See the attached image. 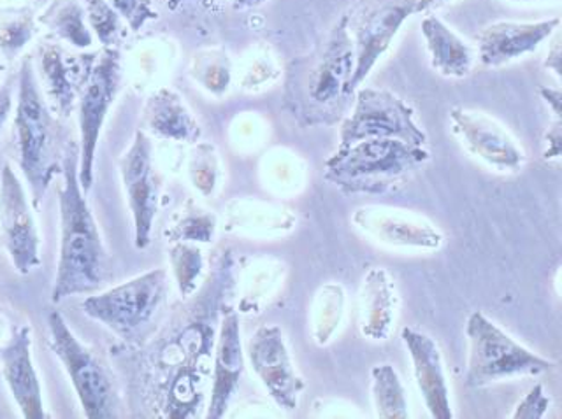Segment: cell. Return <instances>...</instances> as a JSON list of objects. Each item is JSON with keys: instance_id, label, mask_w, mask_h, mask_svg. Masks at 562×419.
I'll list each match as a JSON object with an SVG mask.
<instances>
[{"instance_id": "obj_10", "label": "cell", "mask_w": 562, "mask_h": 419, "mask_svg": "<svg viewBox=\"0 0 562 419\" xmlns=\"http://www.w3.org/2000/svg\"><path fill=\"white\" fill-rule=\"evenodd\" d=\"M429 4L432 0H364L353 13L347 14L356 57L348 83L350 95L364 83L378 60L391 48L404 22Z\"/></svg>"}, {"instance_id": "obj_36", "label": "cell", "mask_w": 562, "mask_h": 419, "mask_svg": "<svg viewBox=\"0 0 562 419\" xmlns=\"http://www.w3.org/2000/svg\"><path fill=\"white\" fill-rule=\"evenodd\" d=\"M14 90H16V76L5 79L0 84V134L4 132L14 107Z\"/></svg>"}, {"instance_id": "obj_21", "label": "cell", "mask_w": 562, "mask_h": 419, "mask_svg": "<svg viewBox=\"0 0 562 419\" xmlns=\"http://www.w3.org/2000/svg\"><path fill=\"white\" fill-rule=\"evenodd\" d=\"M37 60V79L43 84L46 101L61 120L69 118L75 110L79 81L87 67L88 55L70 57L58 44L44 43Z\"/></svg>"}, {"instance_id": "obj_17", "label": "cell", "mask_w": 562, "mask_h": 419, "mask_svg": "<svg viewBox=\"0 0 562 419\" xmlns=\"http://www.w3.org/2000/svg\"><path fill=\"white\" fill-rule=\"evenodd\" d=\"M245 371L241 324L234 309H224L220 318L218 336L213 351V376H211L207 419H222L227 415L237 386Z\"/></svg>"}, {"instance_id": "obj_37", "label": "cell", "mask_w": 562, "mask_h": 419, "mask_svg": "<svg viewBox=\"0 0 562 419\" xmlns=\"http://www.w3.org/2000/svg\"><path fill=\"white\" fill-rule=\"evenodd\" d=\"M544 143H547V148L543 151L544 160H553V158L561 157V118L553 122L552 127L549 128L547 136H544Z\"/></svg>"}, {"instance_id": "obj_7", "label": "cell", "mask_w": 562, "mask_h": 419, "mask_svg": "<svg viewBox=\"0 0 562 419\" xmlns=\"http://www.w3.org/2000/svg\"><path fill=\"white\" fill-rule=\"evenodd\" d=\"M167 301V272L154 269L108 292L88 295L83 313L123 341L137 342L157 324Z\"/></svg>"}, {"instance_id": "obj_32", "label": "cell", "mask_w": 562, "mask_h": 419, "mask_svg": "<svg viewBox=\"0 0 562 419\" xmlns=\"http://www.w3.org/2000/svg\"><path fill=\"white\" fill-rule=\"evenodd\" d=\"M220 163L216 148L210 143H198L189 160V175L193 186L210 197L218 184Z\"/></svg>"}, {"instance_id": "obj_8", "label": "cell", "mask_w": 562, "mask_h": 419, "mask_svg": "<svg viewBox=\"0 0 562 419\" xmlns=\"http://www.w3.org/2000/svg\"><path fill=\"white\" fill-rule=\"evenodd\" d=\"M122 81V58L116 48L88 55L87 67L79 81L78 123H79V184L85 193L92 190L93 163L105 116L110 113L114 97Z\"/></svg>"}, {"instance_id": "obj_34", "label": "cell", "mask_w": 562, "mask_h": 419, "mask_svg": "<svg viewBox=\"0 0 562 419\" xmlns=\"http://www.w3.org/2000/svg\"><path fill=\"white\" fill-rule=\"evenodd\" d=\"M108 2L134 32H139L145 23L157 18L149 0H108Z\"/></svg>"}, {"instance_id": "obj_35", "label": "cell", "mask_w": 562, "mask_h": 419, "mask_svg": "<svg viewBox=\"0 0 562 419\" xmlns=\"http://www.w3.org/2000/svg\"><path fill=\"white\" fill-rule=\"evenodd\" d=\"M550 397L544 394L543 386L536 385L531 392L517 404L512 418L515 419H540L549 411Z\"/></svg>"}, {"instance_id": "obj_26", "label": "cell", "mask_w": 562, "mask_h": 419, "mask_svg": "<svg viewBox=\"0 0 562 419\" xmlns=\"http://www.w3.org/2000/svg\"><path fill=\"white\" fill-rule=\"evenodd\" d=\"M371 397H373L374 412L378 418H409L406 389L391 363H380L371 369Z\"/></svg>"}, {"instance_id": "obj_9", "label": "cell", "mask_w": 562, "mask_h": 419, "mask_svg": "<svg viewBox=\"0 0 562 419\" xmlns=\"http://www.w3.org/2000/svg\"><path fill=\"white\" fill-rule=\"evenodd\" d=\"M353 107L339 127V146L366 139H401L427 146L426 132L415 118V111L400 95L383 88H357Z\"/></svg>"}, {"instance_id": "obj_1", "label": "cell", "mask_w": 562, "mask_h": 419, "mask_svg": "<svg viewBox=\"0 0 562 419\" xmlns=\"http://www.w3.org/2000/svg\"><path fill=\"white\" fill-rule=\"evenodd\" d=\"M356 67L348 16L339 20L312 53L289 66L285 102L306 127L334 125L347 110L348 83Z\"/></svg>"}, {"instance_id": "obj_19", "label": "cell", "mask_w": 562, "mask_h": 419, "mask_svg": "<svg viewBox=\"0 0 562 419\" xmlns=\"http://www.w3.org/2000/svg\"><path fill=\"white\" fill-rule=\"evenodd\" d=\"M559 25L561 18H547L538 22H496L483 26L476 35L480 61L492 69L506 66L540 48L558 32Z\"/></svg>"}, {"instance_id": "obj_13", "label": "cell", "mask_w": 562, "mask_h": 419, "mask_svg": "<svg viewBox=\"0 0 562 419\" xmlns=\"http://www.w3.org/2000/svg\"><path fill=\"white\" fill-rule=\"evenodd\" d=\"M120 174L134 219V242L146 249L157 218L160 183L154 166V145L145 131H137L131 148L120 158Z\"/></svg>"}, {"instance_id": "obj_16", "label": "cell", "mask_w": 562, "mask_h": 419, "mask_svg": "<svg viewBox=\"0 0 562 419\" xmlns=\"http://www.w3.org/2000/svg\"><path fill=\"white\" fill-rule=\"evenodd\" d=\"M450 122L465 149L492 169L515 172L526 162L522 146L488 114L468 107H453Z\"/></svg>"}, {"instance_id": "obj_38", "label": "cell", "mask_w": 562, "mask_h": 419, "mask_svg": "<svg viewBox=\"0 0 562 419\" xmlns=\"http://www.w3.org/2000/svg\"><path fill=\"white\" fill-rule=\"evenodd\" d=\"M541 99L549 104L552 110L553 116H561V90L559 88H540Z\"/></svg>"}, {"instance_id": "obj_3", "label": "cell", "mask_w": 562, "mask_h": 419, "mask_svg": "<svg viewBox=\"0 0 562 419\" xmlns=\"http://www.w3.org/2000/svg\"><path fill=\"white\" fill-rule=\"evenodd\" d=\"M78 169L79 148L72 140L64 158L58 189L60 254L52 292L55 304L75 295H92L104 283L108 269L104 245L79 184Z\"/></svg>"}, {"instance_id": "obj_29", "label": "cell", "mask_w": 562, "mask_h": 419, "mask_svg": "<svg viewBox=\"0 0 562 419\" xmlns=\"http://www.w3.org/2000/svg\"><path fill=\"white\" fill-rule=\"evenodd\" d=\"M172 274L183 297H192L198 292L199 281L204 271V257L192 242H176L169 251Z\"/></svg>"}, {"instance_id": "obj_18", "label": "cell", "mask_w": 562, "mask_h": 419, "mask_svg": "<svg viewBox=\"0 0 562 419\" xmlns=\"http://www.w3.org/2000/svg\"><path fill=\"white\" fill-rule=\"evenodd\" d=\"M401 341L412 359L413 377L430 418L452 419V400L438 342L417 328L404 327Z\"/></svg>"}, {"instance_id": "obj_42", "label": "cell", "mask_w": 562, "mask_h": 419, "mask_svg": "<svg viewBox=\"0 0 562 419\" xmlns=\"http://www.w3.org/2000/svg\"><path fill=\"white\" fill-rule=\"evenodd\" d=\"M522 2H531V0H522Z\"/></svg>"}, {"instance_id": "obj_23", "label": "cell", "mask_w": 562, "mask_h": 419, "mask_svg": "<svg viewBox=\"0 0 562 419\" xmlns=\"http://www.w3.org/2000/svg\"><path fill=\"white\" fill-rule=\"evenodd\" d=\"M143 128L158 139L189 145L199 143L202 134L189 105L169 88H160L149 95L143 110Z\"/></svg>"}, {"instance_id": "obj_12", "label": "cell", "mask_w": 562, "mask_h": 419, "mask_svg": "<svg viewBox=\"0 0 562 419\" xmlns=\"http://www.w3.org/2000/svg\"><path fill=\"white\" fill-rule=\"evenodd\" d=\"M0 240L20 274H31L41 265L40 231L31 201L9 163L0 172Z\"/></svg>"}, {"instance_id": "obj_4", "label": "cell", "mask_w": 562, "mask_h": 419, "mask_svg": "<svg viewBox=\"0 0 562 419\" xmlns=\"http://www.w3.org/2000/svg\"><path fill=\"white\" fill-rule=\"evenodd\" d=\"M199 302L181 318L180 327L160 344L157 369L167 377L164 409L167 418H190L202 404V383L211 372L215 350L213 316L198 310Z\"/></svg>"}, {"instance_id": "obj_28", "label": "cell", "mask_w": 562, "mask_h": 419, "mask_svg": "<svg viewBox=\"0 0 562 419\" xmlns=\"http://www.w3.org/2000/svg\"><path fill=\"white\" fill-rule=\"evenodd\" d=\"M35 16L29 8L0 9V57L13 60L34 39Z\"/></svg>"}, {"instance_id": "obj_15", "label": "cell", "mask_w": 562, "mask_h": 419, "mask_svg": "<svg viewBox=\"0 0 562 419\" xmlns=\"http://www.w3.org/2000/svg\"><path fill=\"white\" fill-rule=\"evenodd\" d=\"M351 222L369 239L389 248L438 251L445 242L443 231L413 211L362 206L353 213Z\"/></svg>"}, {"instance_id": "obj_2", "label": "cell", "mask_w": 562, "mask_h": 419, "mask_svg": "<svg viewBox=\"0 0 562 419\" xmlns=\"http://www.w3.org/2000/svg\"><path fill=\"white\" fill-rule=\"evenodd\" d=\"M70 139L60 116L44 97L34 61L23 58L16 75V107L11 132V157L29 189L32 206L40 210L49 184L61 174Z\"/></svg>"}, {"instance_id": "obj_30", "label": "cell", "mask_w": 562, "mask_h": 419, "mask_svg": "<svg viewBox=\"0 0 562 419\" xmlns=\"http://www.w3.org/2000/svg\"><path fill=\"white\" fill-rule=\"evenodd\" d=\"M192 75L213 95H224L231 87L233 69L227 53L204 52L193 58Z\"/></svg>"}, {"instance_id": "obj_6", "label": "cell", "mask_w": 562, "mask_h": 419, "mask_svg": "<svg viewBox=\"0 0 562 419\" xmlns=\"http://www.w3.org/2000/svg\"><path fill=\"white\" fill-rule=\"evenodd\" d=\"M465 383L470 388H483L517 377L541 376L558 365L515 341L482 310H474L465 321Z\"/></svg>"}, {"instance_id": "obj_14", "label": "cell", "mask_w": 562, "mask_h": 419, "mask_svg": "<svg viewBox=\"0 0 562 419\" xmlns=\"http://www.w3.org/2000/svg\"><path fill=\"white\" fill-rule=\"evenodd\" d=\"M246 359L274 404L285 411H295L306 385L295 372L281 328L277 325L257 328L246 344Z\"/></svg>"}, {"instance_id": "obj_20", "label": "cell", "mask_w": 562, "mask_h": 419, "mask_svg": "<svg viewBox=\"0 0 562 419\" xmlns=\"http://www.w3.org/2000/svg\"><path fill=\"white\" fill-rule=\"evenodd\" d=\"M31 328L23 325L16 328L8 344L0 351L2 376L20 407L23 418L44 419L43 389L32 362Z\"/></svg>"}, {"instance_id": "obj_31", "label": "cell", "mask_w": 562, "mask_h": 419, "mask_svg": "<svg viewBox=\"0 0 562 419\" xmlns=\"http://www.w3.org/2000/svg\"><path fill=\"white\" fill-rule=\"evenodd\" d=\"M90 31L104 48H114L125 34L122 18L108 0H81Z\"/></svg>"}, {"instance_id": "obj_39", "label": "cell", "mask_w": 562, "mask_h": 419, "mask_svg": "<svg viewBox=\"0 0 562 419\" xmlns=\"http://www.w3.org/2000/svg\"><path fill=\"white\" fill-rule=\"evenodd\" d=\"M544 66L553 70L558 78H561V43H559V39H555V43H553L552 49L549 52V58L544 61Z\"/></svg>"}, {"instance_id": "obj_33", "label": "cell", "mask_w": 562, "mask_h": 419, "mask_svg": "<svg viewBox=\"0 0 562 419\" xmlns=\"http://www.w3.org/2000/svg\"><path fill=\"white\" fill-rule=\"evenodd\" d=\"M216 230L215 214L199 210L195 206L187 207L181 218L171 228V240L175 242H211Z\"/></svg>"}, {"instance_id": "obj_40", "label": "cell", "mask_w": 562, "mask_h": 419, "mask_svg": "<svg viewBox=\"0 0 562 419\" xmlns=\"http://www.w3.org/2000/svg\"><path fill=\"white\" fill-rule=\"evenodd\" d=\"M228 2L236 5V8H255V5L263 4L268 0H228Z\"/></svg>"}, {"instance_id": "obj_24", "label": "cell", "mask_w": 562, "mask_h": 419, "mask_svg": "<svg viewBox=\"0 0 562 419\" xmlns=\"http://www.w3.org/2000/svg\"><path fill=\"white\" fill-rule=\"evenodd\" d=\"M422 35L426 41L430 66L445 78L461 79L470 76L474 64V52L461 35L436 14L422 20Z\"/></svg>"}, {"instance_id": "obj_11", "label": "cell", "mask_w": 562, "mask_h": 419, "mask_svg": "<svg viewBox=\"0 0 562 419\" xmlns=\"http://www.w3.org/2000/svg\"><path fill=\"white\" fill-rule=\"evenodd\" d=\"M48 328L53 353L64 363L85 416L90 419L116 418L119 400L113 383L92 351L81 344L58 310L49 313Z\"/></svg>"}, {"instance_id": "obj_27", "label": "cell", "mask_w": 562, "mask_h": 419, "mask_svg": "<svg viewBox=\"0 0 562 419\" xmlns=\"http://www.w3.org/2000/svg\"><path fill=\"white\" fill-rule=\"evenodd\" d=\"M347 307V293L339 283H327L316 293L313 302V339L327 346L338 332Z\"/></svg>"}, {"instance_id": "obj_22", "label": "cell", "mask_w": 562, "mask_h": 419, "mask_svg": "<svg viewBox=\"0 0 562 419\" xmlns=\"http://www.w3.org/2000/svg\"><path fill=\"white\" fill-rule=\"evenodd\" d=\"M397 318V292L389 271L373 267L359 292V330L364 339L382 342L392 336Z\"/></svg>"}, {"instance_id": "obj_5", "label": "cell", "mask_w": 562, "mask_h": 419, "mask_svg": "<svg viewBox=\"0 0 562 419\" xmlns=\"http://www.w3.org/2000/svg\"><path fill=\"white\" fill-rule=\"evenodd\" d=\"M427 146L401 139H366L338 148L325 162V180L345 193H383L403 184L429 160Z\"/></svg>"}, {"instance_id": "obj_41", "label": "cell", "mask_w": 562, "mask_h": 419, "mask_svg": "<svg viewBox=\"0 0 562 419\" xmlns=\"http://www.w3.org/2000/svg\"><path fill=\"white\" fill-rule=\"evenodd\" d=\"M2 70H4V64H2V61H0V75H2Z\"/></svg>"}, {"instance_id": "obj_25", "label": "cell", "mask_w": 562, "mask_h": 419, "mask_svg": "<svg viewBox=\"0 0 562 419\" xmlns=\"http://www.w3.org/2000/svg\"><path fill=\"white\" fill-rule=\"evenodd\" d=\"M40 23L49 29L55 37L85 49L92 46V31L87 22L81 0H52L40 16Z\"/></svg>"}]
</instances>
